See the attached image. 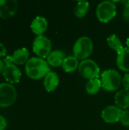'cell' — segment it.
I'll list each match as a JSON object with an SVG mask.
<instances>
[{
	"instance_id": "1",
	"label": "cell",
	"mask_w": 129,
	"mask_h": 130,
	"mask_svg": "<svg viewBox=\"0 0 129 130\" xmlns=\"http://www.w3.org/2000/svg\"><path fill=\"white\" fill-rule=\"evenodd\" d=\"M25 72L27 75L33 80H39L50 72L49 64L46 60L40 57H32L26 63Z\"/></svg>"
},
{
	"instance_id": "2",
	"label": "cell",
	"mask_w": 129,
	"mask_h": 130,
	"mask_svg": "<svg viewBox=\"0 0 129 130\" xmlns=\"http://www.w3.org/2000/svg\"><path fill=\"white\" fill-rule=\"evenodd\" d=\"M94 44L92 40L86 36L78 38L73 46V53L78 59L84 60L93 53Z\"/></svg>"
},
{
	"instance_id": "3",
	"label": "cell",
	"mask_w": 129,
	"mask_h": 130,
	"mask_svg": "<svg viewBox=\"0 0 129 130\" xmlns=\"http://www.w3.org/2000/svg\"><path fill=\"white\" fill-rule=\"evenodd\" d=\"M101 86L106 91H115L121 85L122 82L120 74L114 69L104 71L101 75Z\"/></svg>"
},
{
	"instance_id": "4",
	"label": "cell",
	"mask_w": 129,
	"mask_h": 130,
	"mask_svg": "<svg viewBox=\"0 0 129 130\" xmlns=\"http://www.w3.org/2000/svg\"><path fill=\"white\" fill-rule=\"evenodd\" d=\"M116 5L112 1H103L100 2L96 10L97 19L103 23H107L112 21L116 17Z\"/></svg>"
},
{
	"instance_id": "5",
	"label": "cell",
	"mask_w": 129,
	"mask_h": 130,
	"mask_svg": "<svg viewBox=\"0 0 129 130\" xmlns=\"http://www.w3.org/2000/svg\"><path fill=\"white\" fill-rule=\"evenodd\" d=\"M17 99L16 88L9 83H0V107L11 106Z\"/></svg>"
},
{
	"instance_id": "6",
	"label": "cell",
	"mask_w": 129,
	"mask_h": 130,
	"mask_svg": "<svg viewBox=\"0 0 129 130\" xmlns=\"http://www.w3.org/2000/svg\"><path fill=\"white\" fill-rule=\"evenodd\" d=\"M78 72L83 78L92 80L99 78L100 68L95 61L87 59L79 63Z\"/></svg>"
},
{
	"instance_id": "7",
	"label": "cell",
	"mask_w": 129,
	"mask_h": 130,
	"mask_svg": "<svg viewBox=\"0 0 129 130\" xmlns=\"http://www.w3.org/2000/svg\"><path fill=\"white\" fill-rule=\"evenodd\" d=\"M52 43L49 39L41 35L35 37L33 42V51L40 58H47L51 53Z\"/></svg>"
},
{
	"instance_id": "8",
	"label": "cell",
	"mask_w": 129,
	"mask_h": 130,
	"mask_svg": "<svg viewBox=\"0 0 129 130\" xmlns=\"http://www.w3.org/2000/svg\"><path fill=\"white\" fill-rule=\"evenodd\" d=\"M5 79L9 84H16L18 83L21 80V70L17 67L16 65L11 63L8 65H5L3 73H2Z\"/></svg>"
},
{
	"instance_id": "9",
	"label": "cell",
	"mask_w": 129,
	"mask_h": 130,
	"mask_svg": "<svg viewBox=\"0 0 129 130\" xmlns=\"http://www.w3.org/2000/svg\"><path fill=\"white\" fill-rule=\"evenodd\" d=\"M121 111L116 106H108L102 111L101 117L106 123H116L119 122Z\"/></svg>"
},
{
	"instance_id": "10",
	"label": "cell",
	"mask_w": 129,
	"mask_h": 130,
	"mask_svg": "<svg viewBox=\"0 0 129 130\" xmlns=\"http://www.w3.org/2000/svg\"><path fill=\"white\" fill-rule=\"evenodd\" d=\"M48 27V23L46 19L44 17L42 16H37L36 17L30 24L31 30L33 34H35L37 36L43 35V33L46 32Z\"/></svg>"
},
{
	"instance_id": "11",
	"label": "cell",
	"mask_w": 129,
	"mask_h": 130,
	"mask_svg": "<svg viewBox=\"0 0 129 130\" xmlns=\"http://www.w3.org/2000/svg\"><path fill=\"white\" fill-rule=\"evenodd\" d=\"M116 63L119 69L123 72H129V48L125 47L117 53Z\"/></svg>"
},
{
	"instance_id": "12",
	"label": "cell",
	"mask_w": 129,
	"mask_h": 130,
	"mask_svg": "<svg viewBox=\"0 0 129 130\" xmlns=\"http://www.w3.org/2000/svg\"><path fill=\"white\" fill-rule=\"evenodd\" d=\"M59 83V78L58 75L55 72L50 71L44 78L43 86L47 92H52L57 88Z\"/></svg>"
},
{
	"instance_id": "13",
	"label": "cell",
	"mask_w": 129,
	"mask_h": 130,
	"mask_svg": "<svg viewBox=\"0 0 129 130\" xmlns=\"http://www.w3.org/2000/svg\"><path fill=\"white\" fill-rule=\"evenodd\" d=\"M65 53L62 50H55L50 53L46 58V62L49 66L52 67H59L62 66L64 60L65 59Z\"/></svg>"
},
{
	"instance_id": "14",
	"label": "cell",
	"mask_w": 129,
	"mask_h": 130,
	"mask_svg": "<svg viewBox=\"0 0 129 130\" xmlns=\"http://www.w3.org/2000/svg\"><path fill=\"white\" fill-rule=\"evenodd\" d=\"M116 107L119 109L125 110L129 107V91L123 89L116 93L114 98Z\"/></svg>"
},
{
	"instance_id": "15",
	"label": "cell",
	"mask_w": 129,
	"mask_h": 130,
	"mask_svg": "<svg viewBox=\"0 0 129 130\" xmlns=\"http://www.w3.org/2000/svg\"><path fill=\"white\" fill-rule=\"evenodd\" d=\"M11 58L13 64L14 65H22L25 62L27 63V62L29 60V52L25 47L17 49L14 52Z\"/></svg>"
},
{
	"instance_id": "16",
	"label": "cell",
	"mask_w": 129,
	"mask_h": 130,
	"mask_svg": "<svg viewBox=\"0 0 129 130\" xmlns=\"http://www.w3.org/2000/svg\"><path fill=\"white\" fill-rule=\"evenodd\" d=\"M62 66L65 72H72L75 71L77 69H78L79 62L78 59L74 56H68L64 60Z\"/></svg>"
},
{
	"instance_id": "17",
	"label": "cell",
	"mask_w": 129,
	"mask_h": 130,
	"mask_svg": "<svg viewBox=\"0 0 129 130\" xmlns=\"http://www.w3.org/2000/svg\"><path fill=\"white\" fill-rule=\"evenodd\" d=\"M101 86V81L99 78H94L92 80H89L86 84L85 89L88 94L94 95L100 91Z\"/></svg>"
},
{
	"instance_id": "18",
	"label": "cell",
	"mask_w": 129,
	"mask_h": 130,
	"mask_svg": "<svg viewBox=\"0 0 129 130\" xmlns=\"http://www.w3.org/2000/svg\"><path fill=\"white\" fill-rule=\"evenodd\" d=\"M89 6H90V5H89L88 2H86V1L78 2L74 9L75 15L78 18H84L87 14V13L89 10Z\"/></svg>"
},
{
	"instance_id": "19",
	"label": "cell",
	"mask_w": 129,
	"mask_h": 130,
	"mask_svg": "<svg viewBox=\"0 0 129 130\" xmlns=\"http://www.w3.org/2000/svg\"><path fill=\"white\" fill-rule=\"evenodd\" d=\"M107 43L112 50L117 53L124 48L120 39L116 34H111L107 37Z\"/></svg>"
},
{
	"instance_id": "20",
	"label": "cell",
	"mask_w": 129,
	"mask_h": 130,
	"mask_svg": "<svg viewBox=\"0 0 129 130\" xmlns=\"http://www.w3.org/2000/svg\"><path fill=\"white\" fill-rule=\"evenodd\" d=\"M4 4L6 6L7 9L8 10L9 13L11 16L14 15L17 12L18 3L16 0H3Z\"/></svg>"
},
{
	"instance_id": "21",
	"label": "cell",
	"mask_w": 129,
	"mask_h": 130,
	"mask_svg": "<svg viewBox=\"0 0 129 130\" xmlns=\"http://www.w3.org/2000/svg\"><path fill=\"white\" fill-rule=\"evenodd\" d=\"M11 17L12 16L4 4V1L0 0V18L2 19H8Z\"/></svg>"
},
{
	"instance_id": "22",
	"label": "cell",
	"mask_w": 129,
	"mask_h": 130,
	"mask_svg": "<svg viewBox=\"0 0 129 130\" xmlns=\"http://www.w3.org/2000/svg\"><path fill=\"white\" fill-rule=\"evenodd\" d=\"M119 122L121 124L124 126H129V111L128 110H122L121 111V115H120V120Z\"/></svg>"
},
{
	"instance_id": "23",
	"label": "cell",
	"mask_w": 129,
	"mask_h": 130,
	"mask_svg": "<svg viewBox=\"0 0 129 130\" xmlns=\"http://www.w3.org/2000/svg\"><path fill=\"white\" fill-rule=\"evenodd\" d=\"M125 5V8L123 10V18L124 20L129 23V2H122Z\"/></svg>"
},
{
	"instance_id": "24",
	"label": "cell",
	"mask_w": 129,
	"mask_h": 130,
	"mask_svg": "<svg viewBox=\"0 0 129 130\" xmlns=\"http://www.w3.org/2000/svg\"><path fill=\"white\" fill-rule=\"evenodd\" d=\"M122 85L125 88V90L129 91V73L125 75V76L122 78Z\"/></svg>"
},
{
	"instance_id": "25",
	"label": "cell",
	"mask_w": 129,
	"mask_h": 130,
	"mask_svg": "<svg viewBox=\"0 0 129 130\" xmlns=\"http://www.w3.org/2000/svg\"><path fill=\"white\" fill-rule=\"evenodd\" d=\"M7 128V120L6 119L0 115V130H5Z\"/></svg>"
},
{
	"instance_id": "26",
	"label": "cell",
	"mask_w": 129,
	"mask_h": 130,
	"mask_svg": "<svg viewBox=\"0 0 129 130\" xmlns=\"http://www.w3.org/2000/svg\"><path fill=\"white\" fill-rule=\"evenodd\" d=\"M7 53V50L6 47L4 46V44H2V43H0V57H3L5 56Z\"/></svg>"
},
{
	"instance_id": "27",
	"label": "cell",
	"mask_w": 129,
	"mask_h": 130,
	"mask_svg": "<svg viewBox=\"0 0 129 130\" xmlns=\"http://www.w3.org/2000/svg\"><path fill=\"white\" fill-rule=\"evenodd\" d=\"M3 62H4L5 65H8V64L13 63V62H12V58H11V56H5V58L4 59Z\"/></svg>"
},
{
	"instance_id": "28",
	"label": "cell",
	"mask_w": 129,
	"mask_h": 130,
	"mask_svg": "<svg viewBox=\"0 0 129 130\" xmlns=\"http://www.w3.org/2000/svg\"><path fill=\"white\" fill-rule=\"evenodd\" d=\"M5 66V63H4V62H3V60H2V59H0V75L3 73Z\"/></svg>"
},
{
	"instance_id": "29",
	"label": "cell",
	"mask_w": 129,
	"mask_h": 130,
	"mask_svg": "<svg viewBox=\"0 0 129 130\" xmlns=\"http://www.w3.org/2000/svg\"><path fill=\"white\" fill-rule=\"evenodd\" d=\"M126 45H127L128 48H129V37L127 39V40H126Z\"/></svg>"
}]
</instances>
